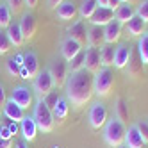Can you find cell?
<instances>
[{
    "mask_svg": "<svg viewBox=\"0 0 148 148\" xmlns=\"http://www.w3.org/2000/svg\"><path fill=\"white\" fill-rule=\"evenodd\" d=\"M102 68V57H100V48L89 47L86 50V62H84V70H88L89 73H97Z\"/></svg>",
    "mask_w": 148,
    "mask_h": 148,
    "instance_id": "9c48e42d",
    "label": "cell"
},
{
    "mask_svg": "<svg viewBox=\"0 0 148 148\" xmlns=\"http://www.w3.org/2000/svg\"><path fill=\"white\" fill-rule=\"evenodd\" d=\"M114 45H109V43H105L102 48H100V57H102V68H109L114 64Z\"/></svg>",
    "mask_w": 148,
    "mask_h": 148,
    "instance_id": "d4e9b609",
    "label": "cell"
},
{
    "mask_svg": "<svg viewBox=\"0 0 148 148\" xmlns=\"http://www.w3.org/2000/svg\"><path fill=\"white\" fill-rule=\"evenodd\" d=\"M80 50H82V47L77 43L75 39H71V38H66L61 43V54H62V57H64V61H68V62L75 57Z\"/></svg>",
    "mask_w": 148,
    "mask_h": 148,
    "instance_id": "e0dca14e",
    "label": "cell"
},
{
    "mask_svg": "<svg viewBox=\"0 0 148 148\" xmlns=\"http://www.w3.org/2000/svg\"><path fill=\"white\" fill-rule=\"evenodd\" d=\"M103 127H105L103 129V139H105V143H107L109 146L118 148V146H121L125 143V134H127L125 123L120 121L116 116L112 120H107V123H105Z\"/></svg>",
    "mask_w": 148,
    "mask_h": 148,
    "instance_id": "7a4b0ae2",
    "label": "cell"
},
{
    "mask_svg": "<svg viewBox=\"0 0 148 148\" xmlns=\"http://www.w3.org/2000/svg\"><path fill=\"white\" fill-rule=\"evenodd\" d=\"M68 109H70L68 100L66 98H59L57 103H56V107L52 109V112H54V120L56 121H62L68 116Z\"/></svg>",
    "mask_w": 148,
    "mask_h": 148,
    "instance_id": "4316f807",
    "label": "cell"
},
{
    "mask_svg": "<svg viewBox=\"0 0 148 148\" xmlns=\"http://www.w3.org/2000/svg\"><path fill=\"white\" fill-rule=\"evenodd\" d=\"M23 66L29 71V79H34L38 73H39V61L36 52H27L23 54Z\"/></svg>",
    "mask_w": 148,
    "mask_h": 148,
    "instance_id": "ffe728a7",
    "label": "cell"
},
{
    "mask_svg": "<svg viewBox=\"0 0 148 148\" xmlns=\"http://www.w3.org/2000/svg\"><path fill=\"white\" fill-rule=\"evenodd\" d=\"M145 145L146 143L143 139L139 129H137V125L129 127V130H127V134H125V146L127 148H145Z\"/></svg>",
    "mask_w": 148,
    "mask_h": 148,
    "instance_id": "4fadbf2b",
    "label": "cell"
},
{
    "mask_svg": "<svg viewBox=\"0 0 148 148\" xmlns=\"http://www.w3.org/2000/svg\"><path fill=\"white\" fill-rule=\"evenodd\" d=\"M23 0H7V5L9 9H11V13H20L22 11V7H23Z\"/></svg>",
    "mask_w": 148,
    "mask_h": 148,
    "instance_id": "8d00e7d4",
    "label": "cell"
},
{
    "mask_svg": "<svg viewBox=\"0 0 148 148\" xmlns=\"http://www.w3.org/2000/svg\"><path fill=\"white\" fill-rule=\"evenodd\" d=\"M114 20V11L109 7H97V11L93 13V16L89 18V22L93 25H100V27H105L109 22H112Z\"/></svg>",
    "mask_w": 148,
    "mask_h": 148,
    "instance_id": "7c38bea8",
    "label": "cell"
},
{
    "mask_svg": "<svg viewBox=\"0 0 148 148\" xmlns=\"http://www.w3.org/2000/svg\"><path fill=\"white\" fill-rule=\"evenodd\" d=\"M137 52L143 61V64H148V32H143L137 41Z\"/></svg>",
    "mask_w": 148,
    "mask_h": 148,
    "instance_id": "f1b7e54d",
    "label": "cell"
},
{
    "mask_svg": "<svg viewBox=\"0 0 148 148\" xmlns=\"http://www.w3.org/2000/svg\"><path fill=\"white\" fill-rule=\"evenodd\" d=\"M25 2V5L29 7V9H34L36 5H38V0H23Z\"/></svg>",
    "mask_w": 148,
    "mask_h": 148,
    "instance_id": "bcb514c9",
    "label": "cell"
},
{
    "mask_svg": "<svg viewBox=\"0 0 148 148\" xmlns=\"http://www.w3.org/2000/svg\"><path fill=\"white\" fill-rule=\"evenodd\" d=\"M105 123H107V109H105V105L100 102L93 103V107L89 111V125L98 130Z\"/></svg>",
    "mask_w": 148,
    "mask_h": 148,
    "instance_id": "52a82bcc",
    "label": "cell"
},
{
    "mask_svg": "<svg viewBox=\"0 0 148 148\" xmlns=\"http://www.w3.org/2000/svg\"><path fill=\"white\" fill-rule=\"evenodd\" d=\"M116 118L120 121H123V123L129 120V105H127V102L123 98L116 100Z\"/></svg>",
    "mask_w": 148,
    "mask_h": 148,
    "instance_id": "4dcf8cb0",
    "label": "cell"
},
{
    "mask_svg": "<svg viewBox=\"0 0 148 148\" xmlns=\"http://www.w3.org/2000/svg\"><path fill=\"white\" fill-rule=\"evenodd\" d=\"M0 148H13V139H2L0 137Z\"/></svg>",
    "mask_w": 148,
    "mask_h": 148,
    "instance_id": "b9f144b4",
    "label": "cell"
},
{
    "mask_svg": "<svg viewBox=\"0 0 148 148\" xmlns=\"http://www.w3.org/2000/svg\"><path fill=\"white\" fill-rule=\"evenodd\" d=\"M25 109H22L20 105H16L11 98H9L4 105H2V112H4V116L5 118H9L11 121H16V123H20L23 118H25V112H23Z\"/></svg>",
    "mask_w": 148,
    "mask_h": 148,
    "instance_id": "8fae6325",
    "label": "cell"
},
{
    "mask_svg": "<svg viewBox=\"0 0 148 148\" xmlns=\"http://www.w3.org/2000/svg\"><path fill=\"white\" fill-rule=\"evenodd\" d=\"M0 137L2 139H13V134H11L7 125H0Z\"/></svg>",
    "mask_w": 148,
    "mask_h": 148,
    "instance_id": "f35d334b",
    "label": "cell"
},
{
    "mask_svg": "<svg viewBox=\"0 0 148 148\" xmlns=\"http://www.w3.org/2000/svg\"><path fill=\"white\" fill-rule=\"evenodd\" d=\"M20 132H22L25 141H32L36 134H38V125L34 121L32 116H25V118L20 121Z\"/></svg>",
    "mask_w": 148,
    "mask_h": 148,
    "instance_id": "2e32d148",
    "label": "cell"
},
{
    "mask_svg": "<svg viewBox=\"0 0 148 148\" xmlns=\"http://www.w3.org/2000/svg\"><path fill=\"white\" fill-rule=\"evenodd\" d=\"M97 7H98V2L97 0H82V4H80V9H79V13L84 20H89L93 16V13L97 11Z\"/></svg>",
    "mask_w": 148,
    "mask_h": 148,
    "instance_id": "83f0119b",
    "label": "cell"
},
{
    "mask_svg": "<svg viewBox=\"0 0 148 148\" xmlns=\"http://www.w3.org/2000/svg\"><path fill=\"white\" fill-rule=\"evenodd\" d=\"M68 38H71V39H75L77 43L82 47V45H86L88 43V29H86V25H84V22L82 20H79V22H75L70 29H68Z\"/></svg>",
    "mask_w": 148,
    "mask_h": 148,
    "instance_id": "5bb4252c",
    "label": "cell"
},
{
    "mask_svg": "<svg viewBox=\"0 0 148 148\" xmlns=\"http://www.w3.org/2000/svg\"><path fill=\"white\" fill-rule=\"evenodd\" d=\"M18 77H22V79H25V80L29 79V71L25 70V66H23V64L20 66V71H18Z\"/></svg>",
    "mask_w": 148,
    "mask_h": 148,
    "instance_id": "7bdbcfd3",
    "label": "cell"
},
{
    "mask_svg": "<svg viewBox=\"0 0 148 148\" xmlns=\"http://www.w3.org/2000/svg\"><path fill=\"white\" fill-rule=\"evenodd\" d=\"M54 148H57V146H54Z\"/></svg>",
    "mask_w": 148,
    "mask_h": 148,
    "instance_id": "f5cc1de1",
    "label": "cell"
},
{
    "mask_svg": "<svg viewBox=\"0 0 148 148\" xmlns=\"http://www.w3.org/2000/svg\"><path fill=\"white\" fill-rule=\"evenodd\" d=\"M137 129H139V132H141V136H143L145 143H148V125H146V121L137 123Z\"/></svg>",
    "mask_w": 148,
    "mask_h": 148,
    "instance_id": "74e56055",
    "label": "cell"
},
{
    "mask_svg": "<svg viewBox=\"0 0 148 148\" xmlns=\"http://www.w3.org/2000/svg\"><path fill=\"white\" fill-rule=\"evenodd\" d=\"M130 52H132V47L125 45V43L116 47V52H114V66L116 68H125L127 62H129Z\"/></svg>",
    "mask_w": 148,
    "mask_h": 148,
    "instance_id": "d6986e66",
    "label": "cell"
},
{
    "mask_svg": "<svg viewBox=\"0 0 148 148\" xmlns=\"http://www.w3.org/2000/svg\"><path fill=\"white\" fill-rule=\"evenodd\" d=\"M97 2H98V5H100V7H107L109 0H97Z\"/></svg>",
    "mask_w": 148,
    "mask_h": 148,
    "instance_id": "7dc6e473",
    "label": "cell"
},
{
    "mask_svg": "<svg viewBox=\"0 0 148 148\" xmlns=\"http://www.w3.org/2000/svg\"><path fill=\"white\" fill-rule=\"evenodd\" d=\"M88 45L95 48H102L105 45V38H103V27L100 25H91L88 30Z\"/></svg>",
    "mask_w": 148,
    "mask_h": 148,
    "instance_id": "ac0fdd59",
    "label": "cell"
},
{
    "mask_svg": "<svg viewBox=\"0 0 148 148\" xmlns=\"http://www.w3.org/2000/svg\"><path fill=\"white\" fill-rule=\"evenodd\" d=\"M23 64V56L22 54H16L14 57H11L7 62H5V66H7V71L11 73V75L18 77V71H20V66Z\"/></svg>",
    "mask_w": 148,
    "mask_h": 148,
    "instance_id": "f546056e",
    "label": "cell"
},
{
    "mask_svg": "<svg viewBox=\"0 0 148 148\" xmlns=\"http://www.w3.org/2000/svg\"><path fill=\"white\" fill-rule=\"evenodd\" d=\"M121 25L118 20H112V22H109L107 25L103 27V38H105V43H109V45H114L116 41L120 39L121 36Z\"/></svg>",
    "mask_w": 148,
    "mask_h": 148,
    "instance_id": "9a60e30c",
    "label": "cell"
},
{
    "mask_svg": "<svg viewBox=\"0 0 148 148\" xmlns=\"http://www.w3.org/2000/svg\"><path fill=\"white\" fill-rule=\"evenodd\" d=\"M129 73L132 77H137L143 70V61L139 57V52H130V57H129Z\"/></svg>",
    "mask_w": 148,
    "mask_h": 148,
    "instance_id": "484cf974",
    "label": "cell"
},
{
    "mask_svg": "<svg viewBox=\"0 0 148 148\" xmlns=\"http://www.w3.org/2000/svg\"><path fill=\"white\" fill-rule=\"evenodd\" d=\"M136 14H137V16H141L145 22H148V0H143V2L137 5Z\"/></svg>",
    "mask_w": 148,
    "mask_h": 148,
    "instance_id": "e575fe53",
    "label": "cell"
},
{
    "mask_svg": "<svg viewBox=\"0 0 148 148\" xmlns=\"http://www.w3.org/2000/svg\"><path fill=\"white\" fill-rule=\"evenodd\" d=\"M11 100L22 109H27L32 105V89H29L27 86H16L11 93Z\"/></svg>",
    "mask_w": 148,
    "mask_h": 148,
    "instance_id": "ba28073f",
    "label": "cell"
},
{
    "mask_svg": "<svg viewBox=\"0 0 148 148\" xmlns=\"http://www.w3.org/2000/svg\"><path fill=\"white\" fill-rule=\"evenodd\" d=\"M118 148H127V146H123V145H121V146H118Z\"/></svg>",
    "mask_w": 148,
    "mask_h": 148,
    "instance_id": "f907efd6",
    "label": "cell"
},
{
    "mask_svg": "<svg viewBox=\"0 0 148 148\" xmlns=\"http://www.w3.org/2000/svg\"><path fill=\"white\" fill-rule=\"evenodd\" d=\"M145 23H146V22H145L141 16L134 14V16H132V20H129V22H127V29H129V34H130V36H134V38L141 36V34L145 32Z\"/></svg>",
    "mask_w": 148,
    "mask_h": 148,
    "instance_id": "cb8c5ba5",
    "label": "cell"
},
{
    "mask_svg": "<svg viewBox=\"0 0 148 148\" xmlns=\"http://www.w3.org/2000/svg\"><path fill=\"white\" fill-rule=\"evenodd\" d=\"M64 88H66L68 100L75 107H80V105L91 100L93 93H95L93 91V73H89L88 70L71 71L66 79Z\"/></svg>",
    "mask_w": 148,
    "mask_h": 148,
    "instance_id": "6da1fadb",
    "label": "cell"
},
{
    "mask_svg": "<svg viewBox=\"0 0 148 148\" xmlns=\"http://www.w3.org/2000/svg\"><path fill=\"white\" fill-rule=\"evenodd\" d=\"M43 100H45V103L48 105L50 109H54V107H56V103H57V100H59V97H57V93H56V91H50Z\"/></svg>",
    "mask_w": 148,
    "mask_h": 148,
    "instance_id": "d590c367",
    "label": "cell"
},
{
    "mask_svg": "<svg viewBox=\"0 0 148 148\" xmlns=\"http://www.w3.org/2000/svg\"><path fill=\"white\" fill-rule=\"evenodd\" d=\"M5 34L9 36V39H11V43H13L14 47H22V45H23L25 38H23V34H22V29H20V22H11V23H9Z\"/></svg>",
    "mask_w": 148,
    "mask_h": 148,
    "instance_id": "44dd1931",
    "label": "cell"
},
{
    "mask_svg": "<svg viewBox=\"0 0 148 148\" xmlns=\"http://www.w3.org/2000/svg\"><path fill=\"white\" fill-rule=\"evenodd\" d=\"M7 127H9V130H11V134H13V136H14V134L20 130V127H18V123H16V121H11V123H9Z\"/></svg>",
    "mask_w": 148,
    "mask_h": 148,
    "instance_id": "ee69618b",
    "label": "cell"
},
{
    "mask_svg": "<svg viewBox=\"0 0 148 148\" xmlns=\"http://www.w3.org/2000/svg\"><path fill=\"white\" fill-rule=\"evenodd\" d=\"M62 2H64V0H48V5H50V7H56V9H57V7H59Z\"/></svg>",
    "mask_w": 148,
    "mask_h": 148,
    "instance_id": "f6af8a7d",
    "label": "cell"
},
{
    "mask_svg": "<svg viewBox=\"0 0 148 148\" xmlns=\"http://www.w3.org/2000/svg\"><path fill=\"white\" fill-rule=\"evenodd\" d=\"M7 102V97H5V89H4V84L0 82V107Z\"/></svg>",
    "mask_w": 148,
    "mask_h": 148,
    "instance_id": "ab89813d",
    "label": "cell"
},
{
    "mask_svg": "<svg viewBox=\"0 0 148 148\" xmlns=\"http://www.w3.org/2000/svg\"><path fill=\"white\" fill-rule=\"evenodd\" d=\"M16 148H27V143H25V141H20V143L16 145Z\"/></svg>",
    "mask_w": 148,
    "mask_h": 148,
    "instance_id": "c3c4849f",
    "label": "cell"
},
{
    "mask_svg": "<svg viewBox=\"0 0 148 148\" xmlns=\"http://www.w3.org/2000/svg\"><path fill=\"white\" fill-rule=\"evenodd\" d=\"M121 2H125V4H130V2H132V0H121Z\"/></svg>",
    "mask_w": 148,
    "mask_h": 148,
    "instance_id": "681fc988",
    "label": "cell"
},
{
    "mask_svg": "<svg viewBox=\"0 0 148 148\" xmlns=\"http://www.w3.org/2000/svg\"><path fill=\"white\" fill-rule=\"evenodd\" d=\"M11 9H9L7 4H0V29H7L9 23L13 22L11 20Z\"/></svg>",
    "mask_w": 148,
    "mask_h": 148,
    "instance_id": "d6a6232c",
    "label": "cell"
},
{
    "mask_svg": "<svg viewBox=\"0 0 148 148\" xmlns=\"http://www.w3.org/2000/svg\"><path fill=\"white\" fill-rule=\"evenodd\" d=\"M57 16L61 20H73L77 16V5L71 0H64L59 7H57Z\"/></svg>",
    "mask_w": 148,
    "mask_h": 148,
    "instance_id": "603a6c76",
    "label": "cell"
},
{
    "mask_svg": "<svg viewBox=\"0 0 148 148\" xmlns=\"http://www.w3.org/2000/svg\"><path fill=\"white\" fill-rule=\"evenodd\" d=\"M114 88V75L111 68H100L93 75V91L98 97H107Z\"/></svg>",
    "mask_w": 148,
    "mask_h": 148,
    "instance_id": "277c9868",
    "label": "cell"
},
{
    "mask_svg": "<svg viewBox=\"0 0 148 148\" xmlns=\"http://www.w3.org/2000/svg\"><path fill=\"white\" fill-rule=\"evenodd\" d=\"M11 47H13V43H11V39H9V36L0 30V54H7V52L11 50Z\"/></svg>",
    "mask_w": 148,
    "mask_h": 148,
    "instance_id": "836d02e7",
    "label": "cell"
},
{
    "mask_svg": "<svg viewBox=\"0 0 148 148\" xmlns=\"http://www.w3.org/2000/svg\"><path fill=\"white\" fill-rule=\"evenodd\" d=\"M20 29H22L23 38L25 39H30V38L36 34V29H38L36 16L32 13H23L22 14V20H20Z\"/></svg>",
    "mask_w": 148,
    "mask_h": 148,
    "instance_id": "30bf717a",
    "label": "cell"
},
{
    "mask_svg": "<svg viewBox=\"0 0 148 148\" xmlns=\"http://www.w3.org/2000/svg\"><path fill=\"white\" fill-rule=\"evenodd\" d=\"M84 62H86V50H80L79 54L70 61V71H80V70H84Z\"/></svg>",
    "mask_w": 148,
    "mask_h": 148,
    "instance_id": "1f68e13d",
    "label": "cell"
},
{
    "mask_svg": "<svg viewBox=\"0 0 148 148\" xmlns=\"http://www.w3.org/2000/svg\"><path fill=\"white\" fill-rule=\"evenodd\" d=\"M32 118L38 125V130H43V132H50L56 125L54 120V112L48 105L45 103L43 98H38V102L34 103V112H32Z\"/></svg>",
    "mask_w": 148,
    "mask_h": 148,
    "instance_id": "3957f363",
    "label": "cell"
},
{
    "mask_svg": "<svg viewBox=\"0 0 148 148\" xmlns=\"http://www.w3.org/2000/svg\"><path fill=\"white\" fill-rule=\"evenodd\" d=\"M146 125H148V120H146Z\"/></svg>",
    "mask_w": 148,
    "mask_h": 148,
    "instance_id": "816d5d0a",
    "label": "cell"
},
{
    "mask_svg": "<svg viewBox=\"0 0 148 148\" xmlns=\"http://www.w3.org/2000/svg\"><path fill=\"white\" fill-rule=\"evenodd\" d=\"M120 5H121V0H109V4H107V7L112 9V11H116Z\"/></svg>",
    "mask_w": 148,
    "mask_h": 148,
    "instance_id": "60d3db41",
    "label": "cell"
},
{
    "mask_svg": "<svg viewBox=\"0 0 148 148\" xmlns=\"http://www.w3.org/2000/svg\"><path fill=\"white\" fill-rule=\"evenodd\" d=\"M32 80H34V84H32V91L36 93L38 98H45L47 95H48L50 91H54V88H56L54 79H52V75H50L48 70L39 71Z\"/></svg>",
    "mask_w": 148,
    "mask_h": 148,
    "instance_id": "5b68a950",
    "label": "cell"
},
{
    "mask_svg": "<svg viewBox=\"0 0 148 148\" xmlns=\"http://www.w3.org/2000/svg\"><path fill=\"white\" fill-rule=\"evenodd\" d=\"M48 71H50L52 79H54V84H56L57 88H61V86H64V84H66V79H68V64H66L64 61L56 59L50 64Z\"/></svg>",
    "mask_w": 148,
    "mask_h": 148,
    "instance_id": "8992f818",
    "label": "cell"
},
{
    "mask_svg": "<svg viewBox=\"0 0 148 148\" xmlns=\"http://www.w3.org/2000/svg\"><path fill=\"white\" fill-rule=\"evenodd\" d=\"M134 14H136V9H134L130 4L121 2V5L114 11V20H118L120 23H127L129 20H132Z\"/></svg>",
    "mask_w": 148,
    "mask_h": 148,
    "instance_id": "7402d4cb",
    "label": "cell"
}]
</instances>
